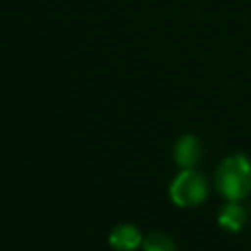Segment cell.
<instances>
[{"label":"cell","instance_id":"6","mask_svg":"<svg viewBox=\"0 0 251 251\" xmlns=\"http://www.w3.org/2000/svg\"><path fill=\"white\" fill-rule=\"evenodd\" d=\"M143 251H178L175 241L161 231H151L145 239H143Z\"/></svg>","mask_w":251,"mask_h":251},{"label":"cell","instance_id":"2","mask_svg":"<svg viewBox=\"0 0 251 251\" xmlns=\"http://www.w3.org/2000/svg\"><path fill=\"white\" fill-rule=\"evenodd\" d=\"M169 196L171 200L180 206V208H192L198 206L206 200L208 196V182L204 175H200L194 169H184L180 171L175 180L169 186Z\"/></svg>","mask_w":251,"mask_h":251},{"label":"cell","instance_id":"1","mask_svg":"<svg viewBox=\"0 0 251 251\" xmlns=\"http://www.w3.org/2000/svg\"><path fill=\"white\" fill-rule=\"evenodd\" d=\"M216 188L227 202H239L251 192V163L243 155L222 161L216 173Z\"/></svg>","mask_w":251,"mask_h":251},{"label":"cell","instance_id":"5","mask_svg":"<svg viewBox=\"0 0 251 251\" xmlns=\"http://www.w3.org/2000/svg\"><path fill=\"white\" fill-rule=\"evenodd\" d=\"M218 224L227 231H239L245 224V210L237 202H229L220 210Z\"/></svg>","mask_w":251,"mask_h":251},{"label":"cell","instance_id":"3","mask_svg":"<svg viewBox=\"0 0 251 251\" xmlns=\"http://www.w3.org/2000/svg\"><path fill=\"white\" fill-rule=\"evenodd\" d=\"M143 235L133 224H118L110 233H108V243L116 251H135L137 247L143 245Z\"/></svg>","mask_w":251,"mask_h":251},{"label":"cell","instance_id":"4","mask_svg":"<svg viewBox=\"0 0 251 251\" xmlns=\"http://www.w3.org/2000/svg\"><path fill=\"white\" fill-rule=\"evenodd\" d=\"M175 161L178 167L182 169H192L198 161H200V155H202V149H200V143L194 135H182L178 137V141L175 143Z\"/></svg>","mask_w":251,"mask_h":251}]
</instances>
